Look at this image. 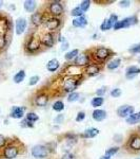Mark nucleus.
Listing matches in <instances>:
<instances>
[{"label":"nucleus","mask_w":140,"mask_h":159,"mask_svg":"<svg viewBox=\"0 0 140 159\" xmlns=\"http://www.w3.org/2000/svg\"><path fill=\"white\" fill-rule=\"evenodd\" d=\"M31 20H32L33 25H41L42 22V15L40 13H34L31 17Z\"/></svg>","instance_id":"23"},{"label":"nucleus","mask_w":140,"mask_h":159,"mask_svg":"<svg viewBox=\"0 0 140 159\" xmlns=\"http://www.w3.org/2000/svg\"><path fill=\"white\" fill-rule=\"evenodd\" d=\"M121 64V60L120 58H115V60L111 61L110 63L108 64V69H110V70H115L120 66Z\"/></svg>","instance_id":"24"},{"label":"nucleus","mask_w":140,"mask_h":159,"mask_svg":"<svg viewBox=\"0 0 140 159\" xmlns=\"http://www.w3.org/2000/svg\"><path fill=\"white\" fill-rule=\"evenodd\" d=\"M50 13L54 16H60L63 13V7L59 1H53L50 4Z\"/></svg>","instance_id":"6"},{"label":"nucleus","mask_w":140,"mask_h":159,"mask_svg":"<svg viewBox=\"0 0 140 159\" xmlns=\"http://www.w3.org/2000/svg\"><path fill=\"white\" fill-rule=\"evenodd\" d=\"M24 110H25L24 107H19V106L13 107L11 111V117L14 118V119H20V118L23 117Z\"/></svg>","instance_id":"12"},{"label":"nucleus","mask_w":140,"mask_h":159,"mask_svg":"<svg viewBox=\"0 0 140 159\" xmlns=\"http://www.w3.org/2000/svg\"><path fill=\"white\" fill-rule=\"evenodd\" d=\"M63 119H64V117H63L62 115H59V116L55 119V121H56V123H61V121H62Z\"/></svg>","instance_id":"48"},{"label":"nucleus","mask_w":140,"mask_h":159,"mask_svg":"<svg viewBox=\"0 0 140 159\" xmlns=\"http://www.w3.org/2000/svg\"><path fill=\"white\" fill-rule=\"evenodd\" d=\"M129 147L133 151H140V136H133L130 140Z\"/></svg>","instance_id":"13"},{"label":"nucleus","mask_w":140,"mask_h":159,"mask_svg":"<svg viewBox=\"0 0 140 159\" xmlns=\"http://www.w3.org/2000/svg\"><path fill=\"white\" fill-rule=\"evenodd\" d=\"M62 159H75V156H74L73 154H71V153H68V154H65V155L63 156Z\"/></svg>","instance_id":"47"},{"label":"nucleus","mask_w":140,"mask_h":159,"mask_svg":"<svg viewBox=\"0 0 140 159\" xmlns=\"http://www.w3.org/2000/svg\"><path fill=\"white\" fill-rule=\"evenodd\" d=\"M27 19L25 18H18L16 20V34H22L24 32L25 29H27Z\"/></svg>","instance_id":"10"},{"label":"nucleus","mask_w":140,"mask_h":159,"mask_svg":"<svg viewBox=\"0 0 140 159\" xmlns=\"http://www.w3.org/2000/svg\"><path fill=\"white\" fill-rule=\"evenodd\" d=\"M135 108L133 106H130V105H123V106H120L118 109H117V114H118L119 117L121 118H128L131 115L134 114Z\"/></svg>","instance_id":"3"},{"label":"nucleus","mask_w":140,"mask_h":159,"mask_svg":"<svg viewBox=\"0 0 140 159\" xmlns=\"http://www.w3.org/2000/svg\"><path fill=\"white\" fill-rule=\"evenodd\" d=\"M6 36H4L2 33H0V49H2V48L6 47Z\"/></svg>","instance_id":"39"},{"label":"nucleus","mask_w":140,"mask_h":159,"mask_svg":"<svg viewBox=\"0 0 140 159\" xmlns=\"http://www.w3.org/2000/svg\"><path fill=\"white\" fill-rule=\"evenodd\" d=\"M126 123H129V124H136V123H138V116H137V114H133L126 118Z\"/></svg>","instance_id":"30"},{"label":"nucleus","mask_w":140,"mask_h":159,"mask_svg":"<svg viewBox=\"0 0 140 159\" xmlns=\"http://www.w3.org/2000/svg\"><path fill=\"white\" fill-rule=\"evenodd\" d=\"M23 6H24L25 11L29 12V13H33L35 10H36L37 4H36V2H35L34 0H27V1H24Z\"/></svg>","instance_id":"22"},{"label":"nucleus","mask_w":140,"mask_h":159,"mask_svg":"<svg viewBox=\"0 0 140 159\" xmlns=\"http://www.w3.org/2000/svg\"><path fill=\"white\" fill-rule=\"evenodd\" d=\"M111 28H113V25H112V22L110 21V19H109V18L104 20V21L100 25L101 31H108V30H110Z\"/></svg>","instance_id":"28"},{"label":"nucleus","mask_w":140,"mask_h":159,"mask_svg":"<svg viewBox=\"0 0 140 159\" xmlns=\"http://www.w3.org/2000/svg\"><path fill=\"white\" fill-rule=\"evenodd\" d=\"M118 151H119L118 148H109V150H106L105 156H109V157H111V156L115 155V154L118 152Z\"/></svg>","instance_id":"35"},{"label":"nucleus","mask_w":140,"mask_h":159,"mask_svg":"<svg viewBox=\"0 0 140 159\" xmlns=\"http://www.w3.org/2000/svg\"><path fill=\"white\" fill-rule=\"evenodd\" d=\"M78 100H79V93H78V92H75V91L71 92L68 97V102H76V101H78Z\"/></svg>","instance_id":"34"},{"label":"nucleus","mask_w":140,"mask_h":159,"mask_svg":"<svg viewBox=\"0 0 140 159\" xmlns=\"http://www.w3.org/2000/svg\"><path fill=\"white\" fill-rule=\"evenodd\" d=\"M105 91H106V88H105V87H101L100 89H98V90L96 91V93H97V96H98V97H101V96H103V94L105 93Z\"/></svg>","instance_id":"43"},{"label":"nucleus","mask_w":140,"mask_h":159,"mask_svg":"<svg viewBox=\"0 0 140 159\" xmlns=\"http://www.w3.org/2000/svg\"><path fill=\"white\" fill-rule=\"evenodd\" d=\"M100 159H111V157H109V156H103V157H101Z\"/></svg>","instance_id":"49"},{"label":"nucleus","mask_w":140,"mask_h":159,"mask_svg":"<svg viewBox=\"0 0 140 159\" xmlns=\"http://www.w3.org/2000/svg\"><path fill=\"white\" fill-rule=\"evenodd\" d=\"M75 65L76 66H81V67H86L88 65H90V57L86 54H78L75 58Z\"/></svg>","instance_id":"9"},{"label":"nucleus","mask_w":140,"mask_h":159,"mask_svg":"<svg viewBox=\"0 0 140 159\" xmlns=\"http://www.w3.org/2000/svg\"><path fill=\"white\" fill-rule=\"evenodd\" d=\"M99 134V129H95V127H91L84 130V133L82 134V137L84 138H94Z\"/></svg>","instance_id":"21"},{"label":"nucleus","mask_w":140,"mask_h":159,"mask_svg":"<svg viewBox=\"0 0 140 159\" xmlns=\"http://www.w3.org/2000/svg\"><path fill=\"white\" fill-rule=\"evenodd\" d=\"M62 42H63V43H62V47H61V50L64 51L68 48V43L65 39H62Z\"/></svg>","instance_id":"46"},{"label":"nucleus","mask_w":140,"mask_h":159,"mask_svg":"<svg viewBox=\"0 0 140 159\" xmlns=\"http://www.w3.org/2000/svg\"><path fill=\"white\" fill-rule=\"evenodd\" d=\"M137 116H138V122L140 123V111L138 112V114H137Z\"/></svg>","instance_id":"50"},{"label":"nucleus","mask_w":140,"mask_h":159,"mask_svg":"<svg viewBox=\"0 0 140 159\" xmlns=\"http://www.w3.org/2000/svg\"><path fill=\"white\" fill-rule=\"evenodd\" d=\"M19 153V150L17 147L15 145H9L4 148V152H3V156L6 157V159H14L17 157Z\"/></svg>","instance_id":"4"},{"label":"nucleus","mask_w":140,"mask_h":159,"mask_svg":"<svg viewBox=\"0 0 140 159\" xmlns=\"http://www.w3.org/2000/svg\"><path fill=\"white\" fill-rule=\"evenodd\" d=\"M21 126L23 127H33V123H31L30 121H27V119L23 120V121L21 122Z\"/></svg>","instance_id":"42"},{"label":"nucleus","mask_w":140,"mask_h":159,"mask_svg":"<svg viewBox=\"0 0 140 159\" xmlns=\"http://www.w3.org/2000/svg\"><path fill=\"white\" fill-rule=\"evenodd\" d=\"M78 53H79L78 49H74L72 51H70V52H68L67 54H65V60H67V61H72L73 58H76V56L78 55Z\"/></svg>","instance_id":"27"},{"label":"nucleus","mask_w":140,"mask_h":159,"mask_svg":"<svg viewBox=\"0 0 140 159\" xmlns=\"http://www.w3.org/2000/svg\"><path fill=\"white\" fill-rule=\"evenodd\" d=\"M103 104V98L102 97H97V98H94L92 100V106L97 108V107L101 106Z\"/></svg>","instance_id":"26"},{"label":"nucleus","mask_w":140,"mask_h":159,"mask_svg":"<svg viewBox=\"0 0 140 159\" xmlns=\"http://www.w3.org/2000/svg\"><path fill=\"white\" fill-rule=\"evenodd\" d=\"M54 42H55L54 36H53L51 33H47V34H45L44 36L42 37V40H41V43L45 46V47H47V48L52 47V46L54 45Z\"/></svg>","instance_id":"16"},{"label":"nucleus","mask_w":140,"mask_h":159,"mask_svg":"<svg viewBox=\"0 0 140 159\" xmlns=\"http://www.w3.org/2000/svg\"><path fill=\"white\" fill-rule=\"evenodd\" d=\"M60 25V20L58 18H51L49 21H47V28L50 31H54Z\"/></svg>","instance_id":"20"},{"label":"nucleus","mask_w":140,"mask_h":159,"mask_svg":"<svg viewBox=\"0 0 140 159\" xmlns=\"http://www.w3.org/2000/svg\"><path fill=\"white\" fill-rule=\"evenodd\" d=\"M40 46H41V42L36 37H32L29 40V43H27V49L29 50L30 52H35V51L39 50Z\"/></svg>","instance_id":"8"},{"label":"nucleus","mask_w":140,"mask_h":159,"mask_svg":"<svg viewBox=\"0 0 140 159\" xmlns=\"http://www.w3.org/2000/svg\"><path fill=\"white\" fill-rule=\"evenodd\" d=\"M92 116H93V119L95 120V121L100 122V121H103L106 118V112L102 109H95L93 111Z\"/></svg>","instance_id":"15"},{"label":"nucleus","mask_w":140,"mask_h":159,"mask_svg":"<svg viewBox=\"0 0 140 159\" xmlns=\"http://www.w3.org/2000/svg\"><path fill=\"white\" fill-rule=\"evenodd\" d=\"M27 120L30 121L31 123H33V122L38 121V120H39V117H38L35 112H29V114L27 115Z\"/></svg>","instance_id":"31"},{"label":"nucleus","mask_w":140,"mask_h":159,"mask_svg":"<svg viewBox=\"0 0 140 159\" xmlns=\"http://www.w3.org/2000/svg\"><path fill=\"white\" fill-rule=\"evenodd\" d=\"M111 96L113 97V98H118V97H120L121 96V89H119V88L113 89V90L111 91Z\"/></svg>","instance_id":"38"},{"label":"nucleus","mask_w":140,"mask_h":159,"mask_svg":"<svg viewBox=\"0 0 140 159\" xmlns=\"http://www.w3.org/2000/svg\"><path fill=\"white\" fill-rule=\"evenodd\" d=\"M84 118H85V112L84 111H79L77 115V117H76V121L80 122V121H82V120H84Z\"/></svg>","instance_id":"40"},{"label":"nucleus","mask_w":140,"mask_h":159,"mask_svg":"<svg viewBox=\"0 0 140 159\" xmlns=\"http://www.w3.org/2000/svg\"><path fill=\"white\" fill-rule=\"evenodd\" d=\"M49 154V150L44 145H35L32 148V156L34 158H45Z\"/></svg>","instance_id":"2"},{"label":"nucleus","mask_w":140,"mask_h":159,"mask_svg":"<svg viewBox=\"0 0 140 159\" xmlns=\"http://www.w3.org/2000/svg\"><path fill=\"white\" fill-rule=\"evenodd\" d=\"M139 63H140V58H139Z\"/></svg>","instance_id":"51"},{"label":"nucleus","mask_w":140,"mask_h":159,"mask_svg":"<svg viewBox=\"0 0 140 159\" xmlns=\"http://www.w3.org/2000/svg\"><path fill=\"white\" fill-rule=\"evenodd\" d=\"M83 12L82 10L80 9L79 7H74V9L72 10V13H71V14H72V16H75V17H81L83 15Z\"/></svg>","instance_id":"32"},{"label":"nucleus","mask_w":140,"mask_h":159,"mask_svg":"<svg viewBox=\"0 0 140 159\" xmlns=\"http://www.w3.org/2000/svg\"><path fill=\"white\" fill-rule=\"evenodd\" d=\"M109 19H110V21L112 22V25H113V27H114V25H115L116 22L118 21V16L115 15V14H112Z\"/></svg>","instance_id":"41"},{"label":"nucleus","mask_w":140,"mask_h":159,"mask_svg":"<svg viewBox=\"0 0 140 159\" xmlns=\"http://www.w3.org/2000/svg\"><path fill=\"white\" fill-rule=\"evenodd\" d=\"M111 55V50L108 49V48H104V47H100L96 50L95 52V56L96 58L99 61H104Z\"/></svg>","instance_id":"7"},{"label":"nucleus","mask_w":140,"mask_h":159,"mask_svg":"<svg viewBox=\"0 0 140 159\" xmlns=\"http://www.w3.org/2000/svg\"><path fill=\"white\" fill-rule=\"evenodd\" d=\"M119 4H120V7H129L130 4H131V2L128 1V0H124V1L119 2Z\"/></svg>","instance_id":"45"},{"label":"nucleus","mask_w":140,"mask_h":159,"mask_svg":"<svg viewBox=\"0 0 140 159\" xmlns=\"http://www.w3.org/2000/svg\"><path fill=\"white\" fill-rule=\"evenodd\" d=\"M53 109L56 110V111H62L64 109V104H63L62 101H56L53 104Z\"/></svg>","instance_id":"29"},{"label":"nucleus","mask_w":140,"mask_h":159,"mask_svg":"<svg viewBox=\"0 0 140 159\" xmlns=\"http://www.w3.org/2000/svg\"><path fill=\"white\" fill-rule=\"evenodd\" d=\"M138 19H137L136 16H132V17H126V18L120 20V21H117L115 25H114V30H120L122 28H129L133 25H136Z\"/></svg>","instance_id":"1"},{"label":"nucleus","mask_w":140,"mask_h":159,"mask_svg":"<svg viewBox=\"0 0 140 159\" xmlns=\"http://www.w3.org/2000/svg\"><path fill=\"white\" fill-rule=\"evenodd\" d=\"M78 84H79V82L77 81V80L75 79H68L67 81L64 82V84H63V90L65 92H74L76 88H77Z\"/></svg>","instance_id":"5"},{"label":"nucleus","mask_w":140,"mask_h":159,"mask_svg":"<svg viewBox=\"0 0 140 159\" xmlns=\"http://www.w3.org/2000/svg\"><path fill=\"white\" fill-rule=\"evenodd\" d=\"M139 73H140V68H138L137 66H130L126 70V74L128 79H133Z\"/></svg>","instance_id":"14"},{"label":"nucleus","mask_w":140,"mask_h":159,"mask_svg":"<svg viewBox=\"0 0 140 159\" xmlns=\"http://www.w3.org/2000/svg\"><path fill=\"white\" fill-rule=\"evenodd\" d=\"M38 82H39V76H38V75H34V76H32V78L30 79L29 85L30 86H34V85H36Z\"/></svg>","instance_id":"37"},{"label":"nucleus","mask_w":140,"mask_h":159,"mask_svg":"<svg viewBox=\"0 0 140 159\" xmlns=\"http://www.w3.org/2000/svg\"><path fill=\"white\" fill-rule=\"evenodd\" d=\"M60 64L59 61H58V60H56V58H53V60H51L47 61V69L50 71V72H54V71L57 70L58 68H59Z\"/></svg>","instance_id":"18"},{"label":"nucleus","mask_w":140,"mask_h":159,"mask_svg":"<svg viewBox=\"0 0 140 159\" xmlns=\"http://www.w3.org/2000/svg\"><path fill=\"white\" fill-rule=\"evenodd\" d=\"M90 6H91V1L90 0H83V1H81L79 7L81 10H82L83 12H86L89 9H90Z\"/></svg>","instance_id":"33"},{"label":"nucleus","mask_w":140,"mask_h":159,"mask_svg":"<svg viewBox=\"0 0 140 159\" xmlns=\"http://www.w3.org/2000/svg\"><path fill=\"white\" fill-rule=\"evenodd\" d=\"M130 52L134 53V54H139L140 53V43H137V45H134L132 48L129 49Z\"/></svg>","instance_id":"36"},{"label":"nucleus","mask_w":140,"mask_h":159,"mask_svg":"<svg viewBox=\"0 0 140 159\" xmlns=\"http://www.w3.org/2000/svg\"><path fill=\"white\" fill-rule=\"evenodd\" d=\"M25 78V72H24V70H20L19 72H17L16 74L14 75V82L16 84H19V83H21L22 81L24 80Z\"/></svg>","instance_id":"25"},{"label":"nucleus","mask_w":140,"mask_h":159,"mask_svg":"<svg viewBox=\"0 0 140 159\" xmlns=\"http://www.w3.org/2000/svg\"><path fill=\"white\" fill-rule=\"evenodd\" d=\"M99 71H100V67L96 64H90L85 67V72L89 74V75H95L97 74Z\"/></svg>","instance_id":"17"},{"label":"nucleus","mask_w":140,"mask_h":159,"mask_svg":"<svg viewBox=\"0 0 140 159\" xmlns=\"http://www.w3.org/2000/svg\"><path fill=\"white\" fill-rule=\"evenodd\" d=\"M72 24L74 27H76V28H83L88 25V19H86L85 17L81 16V17H78V18L73 19Z\"/></svg>","instance_id":"19"},{"label":"nucleus","mask_w":140,"mask_h":159,"mask_svg":"<svg viewBox=\"0 0 140 159\" xmlns=\"http://www.w3.org/2000/svg\"><path fill=\"white\" fill-rule=\"evenodd\" d=\"M47 102H49V97L45 93H40L35 98V104H36L37 106L43 107L47 104Z\"/></svg>","instance_id":"11"},{"label":"nucleus","mask_w":140,"mask_h":159,"mask_svg":"<svg viewBox=\"0 0 140 159\" xmlns=\"http://www.w3.org/2000/svg\"><path fill=\"white\" fill-rule=\"evenodd\" d=\"M6 137L2 136V135H0V148H3L4 145H6Z\"/></svg>","instance_id":"44"},{"label":"nucleus","mask_w":140,"mask_h":159,"mask_svg":"<svg viewBox=\"0 0 140 159\" xmlns=\"http://www.w3.org/2000/svg\"><path fill=\"white\" fill-rule=\"evenodd\" d=\"M0 3H1V2H0Z\"/></svg>","instance_id":"52"}]
</instances>
